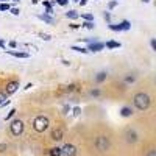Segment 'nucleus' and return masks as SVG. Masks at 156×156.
Instances as JSON below:
<instances>
[{"mask_svg": "<svg viewBox=\"0 0 156 156\" xmlns=\"http://www.w3.org/2000/svg\"><path fill=\"white\" fill-rule=\"evenodd\" d=\"M134 101V106L139 109V111H145L150 108V103H151V98L147 92H137L133 98Z\"/></svg>", "mask_w": 156, "mask_h": 156, "instance_id": "obj_1", "label": "nucleus"}, {"mask_svg": "<svg viewBox=\"0 0 156 156\" xmlns=\"http://www.w3.org/2000/svg\"><path fill=\"white\" fill-rule=\"evenodd\" d=\"M48 125H50V122H48V119L45 115H37L33 120V129L36 133H44L48 128Z\"/></svg>", "mask_w": 156, "mask_h": 156, "instance_id": "obj_2", "label": "nucleus"}, {"mask_svg": "<svg viewBox=\"0 0 156 156\" xmlns=\"http://www.w3.org/2000/svg\"><path fill=\"white\" fill-rule=\"evenodd\" d=\"M95 147H97V150L98 151H108L109 148H111V142H109V139L106 137V136H98L97 139H95Z\"/></svg>", "mask_w": 156, "mask_h": 156, "instance_id": "obj_3", "label": "nucleus"}, {"mask_svg": "<svg viewBox=\"0 0 156 156\" xmlns=\"http://www.w3.org/2000/svg\"><path fill=\"white\" fill-rule=\"evenodd\" d=\"M23 122L20 120V119H14L11 122V125H9V131H11V134L12 136H20L22 133H23Z\"/></svg>", "mask_w": 156, "mask_h": 156, "instance_id": "obj_4", "label": "nucleus"}, {"mask_svg": "<svg viewBox=\"0 0 156 156\" xmlns=\"http://www.w3.org/2000/svg\"><path fill=\"white\" fill-rule=\"evenodd\" d=\"M137 133H136V129H133V128H128L126 131H125V139H126V142L128 144H134V142H137Z\"/></svg>", "mask_w": 156, "mask_h": 156, "instance_id": "obj_5", "label": "nucleus"}, {"mask_svg": "<svg viewBox=\"0 0 156 156\" xmlns=\"http://www.w3.org/2000/svg\"><path fill=\"white\" fill-rule=\"evenodd\" d=\"M76 154V148L72 144H66L61 148V156H75Z\"/></svg>", "mask_w": 156, "mask_h": 156, "instance_id": "obj_6", "label": "nucleus"}, {"mask_svg": "<svg viewBox=\"0 0 156 156\" xmlns=\"http://www.w3.org/2000/svg\"><path fill=\"white\" fill-rule=\"evenodd\" d=\"M101 48H105V44L95 41V42H90V44H89V47H87L86 50H87V51H94V53H95V51H100Z\"/></svg>", "mask_w": 156, "mask_h": 156, "instance_id": "obj_7", "label": "nucleus"}, {"mask_svg": "<svg viewBox=\"0 0 156 156\" xmlns=\"http://www.w3.org/2000/svg\"><path fill=\"white\" fill-rule=\"evenodd\" d=\"M17 89H19V81H9V83L6 84V95L14 94Z\"/></svg>", "mask_w": 156, "mask_h": 156, "instance_id": "obj_8", "label": "nucleus"}, {"mask_svg": "<svg viewBox=\"0 0 156 156\" xmlns=\"http://www.w3.org/2000/svg\"><path fill=\"white\" fill-rule=\"evenodd\" d=\"M8 55L11 56H16V58H28L30 55L28 53H25V51H16V50H5Z\"/></svg>", "mask_w": 156, "mask_h": 156, "instance_id": "obj_9", "label": "nucleus"}, {"mask_svg": "<svg viewBox=\"0 0 156 156\" xmlns=\"http://www.w3.org/2000/svg\"><path fill=\"white\" fill-rule=\"evenodd\" d=\"M62 134H64V131L61 128H55L53 131H51V139L53 140H61L62 139Z\"/></svg>", "mask_w": 156, "mask_h": 156, "instance_id": "obj_10", "label": "nucleus"}, {"mask_svg": "<svg viewBox=\"0 0 156 156\" xmlns=\"http://www.w3.org/2000/svg\"><path fill=\"white\" fill-rule=\"evenodd\" d=\"M131 114H133V109L129 108V106H123L120 109V115L122 117H131Z\"/></svg>", "mask_w": 156, "mask_h": 156, "instance_id": "obj_11", "label": "nucleus"}, {"mask_svg": "<svg viewBox=\"0 0 156 156\" xmlns=\"http://www.w3.org/2000/svg\"><path fill=\"white\" fill-rule=\"evenodd\" d=\"M105 47H106V48H120L122 44H120V42H115V41H108V42L105 44Z\"/></svg>", "mask_w": 156, "mask_h": 156, "instance_id": "obj_12", "label": "nucleus"}, {"mask_svg": "<svg viewBox=\"0 0 156 156\" xmlns=\"http://www.w3.org/2000/svg\"><path fill=\"white\" fill-rule=\"evenodd\" d=\"M48 154H50V156H61V148H59V147H53V148H50Z\"/></svg>", "mask_w": 156, "mask_h": 156, "instance_id": "obj_13", "label": "nucleus"}, {"mask_svg": "<svg viewBox=\"0 0 156 156\" xmlns=\"http://www.w3.org/2000/svg\"><path fill=\"white\" fill-rule=\"evenodd\" d=\"M66 16H67L69 19H76L78 16H80V14H78V12H76L75 9H69V11L66 12Z\"/></svg>", "mask_w": 156, "mask_h": 156, "instance_id": "obj_14", "label": "nucleus"}, {"mask_svg": "<svg viewBox=\"0 0 156 156\" xmlns=\"http://www.w3.org/2000/svg\"><path fill=\"white\" fill-rule=\"evenodd\" d=\"M97 83H101V81H105L106 80V72H100V73H97Z\"/></svg>", "mask_w": 156, "mask_h": 156, "instance_id": "obj_15", "label": "nucleus"}, {"mask_svg": "<svg viewBox=\"0 0 156 156\" xmlns=\"http://www.w3.org/2000/svg\"><path fill=\"white\" fill-rule=\"evenodd\" d=\"M120 27H122V31H126V30H129L131 23H129L128 20H122V22H120Z\"/></svg>", "mask_w": 156, "mask_h": 156, "instance_id": "obj_16", "label": "nucleus"}, {"mask_svg": "<svg viewBox=\"0 0 156 156\" xmlns=\"http://www.w3.org/2000/svg\"><path fill=\"white\" fill-rule=\"evenodd\" d=\"M37 17H39V19H42V20L47 22V23H51V22H53V19H51L50 16H47V14H39Z\"/></svg>", "mask_w": 156, "mask_h": 156, "instance_id": "obj_17", "label": "nucleus"}, {"mask_svg": "<svg viewBox=\"0 0 156 156\" xmlns=\"http://www.w3.org/2000/svg\"><path fill=\"white\" fill-rule=\"evenodd\" d=\"M109 28H111L112 31H122L120 23H109Z\"/></svg>", "mask_w": 156, "mask_h": 156, "instance_id": "obj_18", "label": "nucleus"}, {"mask_svg": "<svg viewBox=\"0 0 156 156\" xmlns=\"http://www.w3.org/2000/svg\"><path fill=\"white\" fill-rule=\"evenodd\" d=\"M84 22H94V14H81Z\"/></svg>", "mask_w": 156, "mask_h": 156, "instance_id": "obj_19", "label": "nucleus"}, {"mask_svg": "<svg viewBox=\"0 0 156 156\" xmlns=\"http://www.w3.org/2000/svg\"><path fill=\"white\" fill-rule=\"evenodd\" d=\"M70 48H72V50H75V51H81V53H87V50H86V48H83V47H78V45H72Z\"/></svg>", "mask_w": 156, "mask_h": 156, "instance_id": "obj_20", "label": "nucleus"}, {"mask_svg": "<svg viewBox=\"0 0 156 156\" xmlns=\"http://www.w3.org/2000/svg\"><path fill=\"white\" fill-rule=\"evenodd\" d=\"M16 112H17V111H16V108H12V109H9V112L6 114V120H9L11 117H14V115H16Z\"/></svg>", "mask_w": 156, "mask_h": 156, "instance_id": "obj_21", "label": "nucleus"}, {"mask_svg": "<svg viewBox=\"0 0 156 156\" xmlns=\"http://www.w3.org/2000/svg\"><path fill=\"white\" fill-rule=\"evenodd\" d=\"M117 5H119V0H112V2H109V3H108V8H109V9H112V8H115Z\"/></svg>", "mask_w": 156, "mask_h": 156, "instance_id": "obj_22", "label": "nucleus"}, {"mask_svg": "<svg viewBox=\"0 0 156 156\" xmlns=\"http://www.w3.org/2000/svg\"><path fill=\"white\" fill-rule=\"evenodd\" d=\"M83 27H84V28H89V30H90V28H94L95 25H94V22H84V23H83Z\"/></svg>", "mask_w": 156, "mask_h": 156, "instance_id": "obj_23", "label": "nucleus"}, {"mask_svg": "<svg viewBox=\"0 0 156 156\" xmlns=\"http://www.w3.org/2000/svg\"><path fill=\"white\" fill-rule=\"evenodd\" d=\"M11 6L8 5V3H0V11H8Z\"/></svg>", "mask_w": 156, "mask_h": 156, "instance_id": "obj_24", "label": "nucleus"}, {"mask_svg": "<svg viewBox=\"0 0 156 156\" xmlns=\"http://www.w3.org/2000/svg\"><path fill=\"white\" fill-rule=\"evenodd\" d=\"M55 3H58V5H61V6H66V5L69 3V0H55Z\"/></svg>", "mask_w": 156, "mask_h": 156, "instance_id": "obj_25", "label": "nucleus"}, {"mask_svg": "<svg viewBox=\"0 0 156 156\" xmlns=\"http://www.w3.org/2000/svg\"><path fill=\"white\" fill-rule=\"evenodd\" d=\"M39 36H41V37L44 39V41H50V39H51V36H50V34H47V33H41Z\"/></svg>", "mask_w": 156, "mask_h": 156, "instance_id": "obj_26", "label": "nucleus"}, {"mask_svg": "<svg viewBox=\"0 0 156 156\" xmlns=\"http://www.w3.org/2000/svg\"><path fill=\"white\" fill-rule=\"evenodd\" d=\"M5 101H6V94L0 92V105H2V103H5Z\"/></svg>", "mask_w": 156, "mask_h": 156, "instance_id": "obj_27", "label": "nucleus"}, {"mask_svg": "<svg viewBox=\"0 0 156 156\" xmlns=\"http://www.w3.org/2000/svg\"><path fill=\"white\" fill-rule=\"evenodd\" d=\"M45 14H47V16H50V14H53V8H51V6L45 8Z\"/></svg>", "mask_w": 156, "mask_h": 156, "instance_id": "obj_28", "label": "nucleus"}, {"mask_svg": "<svg viewBox=\"0 0 156 156\" xmlns=\"http://www.w3.org/2000/svg\"><path fill=\"white\" fill-rule=\"evenodd\" d=\"M9 11H11V12H12V14H14V16H19V12H20V11H19L17 8H9Z\"/></svg>", "mask_w": 156, "mask_h": 156, "instance_id": "obj_29", "label": "nucleus"}, {"mask_svg": "<svg viewBox=\"0 0 156 156\" xmlns=\"http://www.w3.org/2000/svg\"><path fill=\"white\" fill-rule=\"evenodd\" d=\"M150 45H151V48H153V50H156V41H154V37L150 41Z\"/></svg>", "mask_w": 156, "mask_h": 156, "instance_id": "obj_30", "label": "nucleus"}, {"mask_svg": "<svg viewBox=\"0 0 156 156\" xmlns=\"http://www.w3.org/2000/svg\"><path fill=\"white\" fill-rule=\"evenodd\" d=\"M80 112H81V109L78 108V106H75V108H73V114H75V115H78V114H80Z\"/></svg>", "mask_w": 156, "mask_h": 156, "instance_id": "obj_31", "label": "nucleus"}, {"mask_svg": "<svg viewBox=\"0 0 156 156\" xmlns=\"http://www.w3.org/2000/svg\"><path fill=\"white\" fill-rule=\"evenodd\" d=\"M9 47H11V48H16V47H17V42H16V41H11V42H9Z\"/></svg>", "mask_w": 156, "mask_h": 156, "instance_id": "obj_32", "label": "nucleus"}, {"mask_svg": "<svg viewBox=\"0 0 156 156\" xmlns=\"http://www.w3.org/2000/svg\"><path fill=\"white\" fill-rule=\"evenodd\" d=\"M8 145L6 144H0V151H5V148H6Z\"/></svg>", "mask_w": 156, "mask_h": 156, "instance_id": "obj_33", "label": "nucleus"}, {"mask_svg": "<svg viewBox=\"0 0 156 156\" xmlns=\"http://www.w3.org/2000/svg\"><path fill=\"white\" fill-rule=\"evenodd\" d=\"M125 80H126L128 83H129V81H131V83H133V81H134V76H126V78H125Z\"/></svg>", "mask_w": 156, "mask_h": 156, "instance_id": "obj_34", "label": "nucleus"}, {"mask_svg": "<svg viewBox=\"0 0 156 156\" xmlns=\"http://www.w3.org/2000/svg\"><path fill=\"white\" fill-rule=\"evenodd\" d=\"M105 19H106L108 22L111 20V14H109V12H105Z\"/></svg>", "mask_w": 156, "mask_h": 156, "instance_id": "obj_35", "label": "nucleus"}, {"mask_svg": "<svg viewBox=\"0 0 156 156\" xmlns=\"http://www.w3.org/2000/svg\"><path fill=\"white\" fill-rule=\"evenodd\" d=\"M0 48H3V50H6V47H5V42H3V41H0Z\"/></svg>", "mask_w": 156, "mask_h": 156, "instance_id": "obj_36", "label": "nucleus"}, {"mask_svg": "<svg viewBox=\"0 0 156 156\" xmlns=\"http://www.w3.org/2000/svg\"><path fill=\"white\" fill-rule=\"evenodd\" d=\"M148 156H156V151H154V150H150V153H148Z\"/></svg>", "mask_w": 156, "mask_h": 156, "instance_id": "obj_37", "label": "nucleus"}, {"mask_svg": "<svg viewBox=\"0 0 156 156\" xmlns=\"http://www.w3.org/2000/svg\"><path fill=\"white\" fill-rule=\"evenodd\" d=\"M62 64H64V66H70V62H69V61H66V59H62Z\"/></svg>", "mask_w": 156, "mask_h": 156, "instance_id": "obj_38", "label": "nucleus"}, {"mask_svg": "<svg viewBox=\"0 0 156 156\" xmlns=\"http://www.w3.org/2000/svg\"><path fill=\"white\" fill-rule=\"evenodd\" d=\"M78 3H80V5H86V3H87V0H80Z\"/></svg>", "mask_w": 156, "mask_h": 156, "instance_id": "obj_39", "label": "nucleus"}, {"mask_svg": "<svg viewBox=\"0 0 156 156\" xmlns=\"http://www.w3.org/2000/svg\"><path fill=\"white\" fill-rule=\"evenodd\" d=\"M92 95H100V90H92Z\"/></svg>", "mask_w": 156, "mask_h": 156, "instance_id": "obj_40", "label": "nucleus"}, {"mask_svg": "<svg viewBox=\"0 0 156 156\" xmlns=\"http://www.w3.org/2000/svg\"><path fill=\"white\" fill-rule=\"evenodd\" d=\"M30 87H33V84H31V83H28V84H27V86H25L23 89H30Z\"/></svg>", "mask_w": 156, "mask_h": 156, "instance_id": "obj_41", "label": "nucleus"}, {"mask_svg": "<svg viewBox=\"0 0 156 156\" xmlns=\"http://www.w3.org/2000/svg\"><path fill=\"white\" fill-rule=\"evenodd\" d=\"M142 2H144V3H148V2H150V0H142Z\"/></svg>", "mask_w": 156, "mask_h": 156, "instance_id": "obj_42", "label": "nucleus"}, {"mask_svg": "<svg viewBox=\"0 0 156 156\" xmlns=\"http://www.w3.org/2000/svg\"><path fill=\"white\" fill-rule=\"evenodd\" d=\"M73 2H80V0H73Z\"/></svg>", "mask_w": 156, "mask_h": 156, "instance_id": "obj_43", "label": "nucleus"}, {"mask_svg": "<svg viewBox=\"0 0 156 156\" xmlns=\"http://www.w3.org/2000/svg\"><path fill=\"white\" fill-rule=\"evenodd\" d=\"M12 2H19V0H12Z\"/></svg>", "mask_w": 156, "mask_h": 156, "instance_id": "obj_44", "label": "nucleus"}]
</instances>
